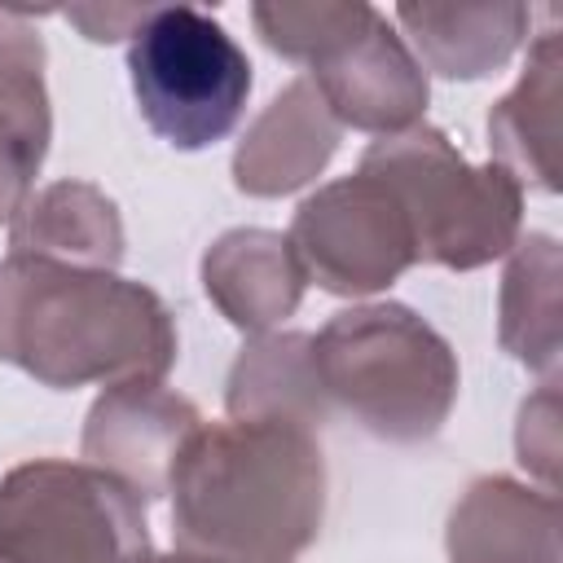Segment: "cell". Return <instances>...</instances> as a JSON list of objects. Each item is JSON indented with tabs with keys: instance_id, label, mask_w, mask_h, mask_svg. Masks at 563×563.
Segmentation results:
<instances>
[{
	"instance_id": "6da1fadb",
	"label": "cell",
	"mask_w": 563,
	"mask_h": 563,
	"mask_svg": "<svg viewBox=\"0 0 563 563\" xmlns=\"http://www.w3.org/2000/svg\"><path fill=\"white\" fill-rule=\"evenodd\" d=\"M167 493L176 550L224 563H295L325 519V457L317 431L295 422H202Z\"/></svg>"
},
{
	"instance_id": "7a4b0ae2",
	"label": "cell",
	"mask_w": 563,
	"mask_h": 563,
	"mask_svg": "<svg viewBox=\"0 0 563 563\" xmlns=\"http://www.w3.org/2000/svg\"><path fill=\"white\" fill-rule=\"evenodd\" d=\"M0 361L44 387L163 383L176 321L158 290L40 255L0 260Z\"/></svg>"
},
{
	"instance_id": "3957f363",
	"label": "cell",
	"mask_w": 563,
	"mask_h": 563,
	"mask_svg": "<svg viewBox=\"0 0 563 563\" xmlns=\"http://www.w3.org/2000/svg\"><path fill=\"white\" fill-rule=\"evenodd\" d=\"M317 378L330 405L391 444L431 440L457 400L449 339L405 303H356L312 334Z\"/></svg>"
},
{
	"instance_id": "277c9868",
	"label": "cell",
	"mask_w": 563,
	"mask_h": 563,
	"mask_svg": "<svg viewBox=\"0 0 563 563\" xmlns=\"http://www.w3.org/2000/svg\"><path fill=\"white\" fill-rule=\"evenodd\" d=\"M400 202L413 238V260L440 268H484L519 242L523 224V189L497 163L471 167L453 141L431 128L413 123L405 132L378 136L361 167Z\"/></svg>"
},
{
	"instance_id": "5b68a950",
	"label": "cell",
	"mask_w": 563,
	"mask_h": 563,
	"mask_svg": "<svg viewBox=\"0 0 563 563\" xmlns=\"http://www.w3.org/2000/svg\"><path fill=\"white\" fill-rule=\"evenodd\" d=\"M132 97L150 132L176 150L224 141L251 97V57L194 4H158L128 44Z\"/></svg>"
},
{
	"instance_id": "8992f818",
	"label": "cell",
	"mask_w": 563,
	"mask_h": 563,
	"mask_svg": "<svg viewBox=\"0 0 563 563\" xmlns=\"http://www.w3.org/2000/svg\"><path fill=\"white\" fill-rule=\"evenodd\" d=\"M145 501L88 462L35 457L0 479V563H136Z\"/></svg>"
},
{
	"instance_id": "52a82bcc",
	"label": "cell",
	"mask_w": 563,
	"mask_h": 563,
	"mask_svg": "<svg viewBox=\"0 0 563 563\" xmlns=\"http://www.w3.org/2000/svg\"><path fill=\"white\" fill-rule=\"evenodd\" d=\"M286 242L308 282L347 299L387 290L418 264L400 202L365 172L339 176L308 194L295 207Z\"/></svg>"
},
{
	"instance_id": "ba28073f",
	"label": "cell",
	"mask_w": 563,
	"mask_h": 563,
	"mask_svg": "<svg viewBox=\"0 0 563 563\" xmlns=\"http://www.w3.org/2000/svg\"><path fill=\"white\" fill-rule=\"evenodd\" d=\"M198 427L202 413L180 391L163 383H119L92 400L79 453L88 466L128 484L141 501H154L167 493L172 471Z\"/></svg>"
},
{
	"instance_id": "9c48e42d",
	"label": "cell",
	"mask_w": 563,
	"mask_h": 563,
	"mask_svg": "<svg viewBox=\"0 0 563 563\" xmlns=\"http://www.w3.org/2000/svg\"><path fill=\"white\" fill-rule=\"evenodd\" d=\"M308 79L325 97L339 128L378 132V136L422 123L431 97L427 70L409 53L405 35H396L378 9L352 40H343L330 57H321Z\"/></svg>"
},
{
	"instance_id": "30bf717a",
	"label": "cell",
	"mask_w": 563,
	"mask_h": 563,
	"mask_svg": "<svg viewBox=\"0 0 563 563\" xmlns=\"http://www.w3.org/2000/svg\"><path fill=\"white\" fill-rule=\"evenodd\" d=\"M339 119L308 75L290 79L242 132L233 150V185L251 198H282L325 172L339 150Z\"/></svg>"
},
{
	"instance_id": "8fae6325",
	"label": "cell",
	"mask_w": 563,
	"mask_h": 563,
	"mask_svg": "<svg viewBox=\"0 0 563 563\" xmlns=\"http://www.w3.org/2000/svg\"><path fill=\"white\" fill-rule=\"evenodd\" d=\"M449 563H559V501L510 475H479L444 523Z\"/></svg>"
},
{
	"instance_id": "7c38bea8",
	"label": "cell",
	"mask_w": 563,
	"mask_h": 563,
	"mask_svg": "<svg viewBox=\"0 0 563 563\" xmlns=\"http://www.w3.org/2000/svg\"><path fill=\"white\" fill-rule=\"evenodd\" d=\"M53 141L44 40L18 9H0V224L31 198Z\"/></svg>"
},
{
	"instance_id": "4fadbf2b",
	"label": "cell",
	"mask_w": 563,
	"mask_h": 563,
	"mask_svg": "<svg viewBox=\"0 0 563 563\" xmlns=\"http://www.w3.org/2000/svg\"><path fill=\"white\" fill-rule=\"evenodd\" d=\"M303 268L273 229H229L202 251V290L238 330L264 334L286 321L303 299Z\"/></svg>"
},
{
	"instance_id": "5bb4252c",
	"label": "cell",
	"mask_w": 563,
	"mask_h": 563,
	"mask_svg": "<svg viewBox=\"0 0 563 563\" xmlns=\"http://www.w3.org/2000/svg\"><path fill=\"white\" fill-rule=\"evenodd\" d=\"M559 97H563V44L559 31H541L528 48L519 84L488 110V163L545 194L559 189Z\"/></svg>"
},
{
	"instance_id": "9a60e30c",
	"label": "cell",
	"mask_w": 563,
	"mask_h": 563,
	"mask_svg": "<svg viewBox=\"0 0 563 563\" xmlns=\"http://www.w3.org/2000/svg\"><path fill=\"white\" fill-rule=\"evenodd\" d=\"M9 255H40L75 268L123 264V220L114 198L88 180H53L35 189L9 220Z\"/></svg>"
},
{
	"instance_id": "2e32d148",
	"label": "cell",
	"mask_w": 563,
	"mask_h": 563,
	"mask_svg": "<svg viewBox=\"0 0 563 563\" xmlns=\"http://www.w3.org/2000/svg\"><path fill=\"white\" fill-rule=\"evenodd\" d=\"M409 53L444 79L497 75L528 40V4H396Z\"/></svg>"
},
{
	"instance_id": "e0dca14e",
	"label": "cell",
	"mask_w": 563,
	"mask_h": 563,
	"mask_svg": "<svg viewBox=\"0 0 563 563\" xmlns=\"http://www.w3.org/2000/svg\"><path fill=\"white\" fill-rule=\"evenodd\" d=\"M224 409L229 418L246 422H295L317 431L330 413V400L317 378L312 334L282 330L246 339L224 383Z\"/></svg>"
},
{
	"instance_id": "ac0fdd59",
	"label": "cell",
	"mask_w": 563,
	"mask_h": 563,
	"mask_svg": "<svg viewBox=\"0 0 563 563\" xmlns=\"http://www.w3.org/2000/svg\"><path fill=\"white\" fill-rule=\"evenodd\" d=\"M559 282H563V251L550 233H528L510 246L501 295H497V339L501 347L554 378L559 374Z\"/></svg>"
},
{
	"instance_id": "d6986e66",
	"label": "cell",
	"mask_w": 563,
	"mask_h": 563,
	"mask_svg": "<svg viewBox=\"0 0 563 563\" xmlns=\"http://www.w3.org/2000/svg\"><path fill=\"white\" fill-rule=\"evenodd\" d=\"M374 18V4L365 0H312V4H251V22L260 40L282 53L286 62H308L317 66L330 57L343 40H352L365 22Z\"/></svg>"
},
{
	"instance_id": "ffe728a7",
	"label": "cell",
	"mask_w": 563,
	"mask_h": 563,
	"mask_svg": "<svg viewBox=\"0 0 563 563\" xmlns=\"http://www.w3.org/2000/svg\"><path fill=\"white\" fill-rule=\"evenodd\" d=\"M515 453L545 484V493H554L559 484V383L554 378H545L541 391L523 400L519 427H515Z\"/></svg>"
},
{
	"instance_id": "44dd1931",
	"label": "cell",
	"mask_w": 563,
	"mask_h": 563,
	"mask_svg": "<svg viewBox=\"0 0 563 563\" xmlns=\"http://www.w3.org/2000/svg\"><path fill=\"white\" fill-rule=\"evenodd\" d=\"M158 4H70L62 9L66 22H75L92 44H114L123 35H136Z\"/></svg>"
},
{
	"instance_id": "7402d4cb",
	"label": "cell",
	"mask_w": 563,
	"mask_h": 563,
	"mask_svg": "<svg viewBox=\"0 0 563 563\" xmlns=\"http://www.w3.org/2000/svg\"><path fill=\"white\" fill-rule=\"evenodd\" d=\"M136 563H224V559H211V554H194V550H172V554H141Z\"/></svg>"
}]
</instances>
